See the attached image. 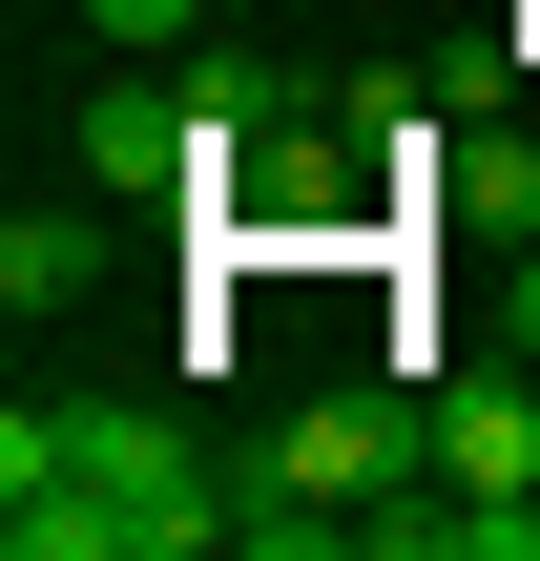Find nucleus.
<instances>
[{
    "instance_id": "1",
    "label": "nucleus",
    "mask_w": 540,
    "mask_h": 561,
    "mask_svg": "<svg viewBox=\"0 0 540 561\" xmlns=\"http://www.w3.org/2000/svg\"><path fill=\"white\" fill-rule=\"evenodd\" d=\"M208 520H250V500H208L146 416H62V396H21L0 416V541L21 561H104V541H208Z\"/></svg>"
},
{
    "instance_id": "4",
    "label": "nucleus",
    "mask_w": 540,
    "mask_h": 561,
    "mask_svg": "<svg viewBox=\"0 0 540 561\" xmlns=\"http://www.w3.org/2000/svg\"><path fill=\"white\" fill-rule=\"evenodd\" d=\"M83 21H104V42H187L208 0H83Z\"/></svg>"
},
{
    "instance_id": "5",
    "label": "nucleus",
    "mask_w": 540,
    "mask_h": 561,
    "mask_svg": "<svg viewBox=\"0 0 540 561\" xmlns=\"http://www.w3.org/2000/svg\"><path fill=\"white\" fill-rule=\"evenodd\" d=\"M499 354H540V250H520V291H499Z\"/></svg>"
},
{
    "instance_id": "3",
    "label": "nucleus",
    "mask_w": 540,
    "mask_h": 561,
    "mask_svg": "<svg viewBox=\"0 0 540 561\" xmlns=\"http://www.w3.org/2000/svg\"><path fill=\"white\" fill-rule=\"evenodd\" d=\"M104 208H125V187H104ZM104 208H21V229H0V291H21V312H62V291L104 271Z\"/></svg>"
},
{
    "instance_id": "6",
    "label": "nucleus",
    "mask_w": 540,
    "mask_h": 561,
    "mask_svg": "<svg viewBox=\"0 0 540 561\" xmlns=\"http://www.w3.org/2000/svg\"><path fill=\"white\" fill-rule=\"evenodd\" d=\"M520 561H540V500H520Z\"/></svg>"
},
{
    "instance_id": "2",
    "label": "nucleus",
    "mask_w": 540,
    "mask_h": 561,
    "mask_svg": "<svg viewBox=\"0 0 540 561\" xmlns=\"http://www.w3.org/2000/svg\"><path fill=\"white\" fill-rule=\"evenodd\" d=\"M437 479H458V500H540V354L437 375Z\"/></svg>"
}]
</instances>
